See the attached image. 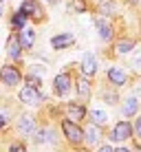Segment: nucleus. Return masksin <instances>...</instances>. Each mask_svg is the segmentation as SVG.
I'll list each match as a JSON object with an SVG mask.
<instances>
[{"label": "nucleus", "instance_id": "obj_1", "mask_svg": "<svg viewBox=\"0 0 141 152\" xmlns=\"http://www.w3.org/2000/svg\"><path fill=\"white\" fill-rule=\"evenodd\" d=\"M62 130H64V137L71 141V143H82L84 141V130L80 128L75 121H71V119H64L62 121Z\"/></svg>", "mask_w": 141, "mask_h": 152}, {"label": "nucleus", "instance_id": "obj_2", "mask_svg": "<svg viewBox=\"0 0 141 152\" xmlns=\"http://www.w3.org/2000/svg\"><path fill=\"white\" fill-rule=\"evenodd\" d=\"M0 77H2V82L7 86H15V84H20V80H22V75H20V71L15 66H2L0 69Z\"/></svg>", "mask_w": 141, "mask_h": 152}, {"label": "nucleus", "instance_id": "obj_3", "mask_svg": "<svg viewBox=\"0 0 141 152\" xmlns=\"http://www.w3.org/2000/svg\"><path fill=\"white\" fill-rule=\"evenodd\" d=\"M20 99H22L24 104L35 106V104L42 102V93H40L38 88H33V86H27V88H22V91H20Z\"/></svg>", "mask_w": 141, "mask_h": 152}, {"label": "nucleus", "instance_id": "obj_4", "mask_svg": "<svg viewBox=\"0 0 141 152\" xmlns=\"http://www.w3.org/2000/svg\"><path fill=\"white\" fill-rule=\"evenodd\" d=\"M130 137H132V126H130L128 121H119L117 126H115L110 139H115V141H126Z\"/></svg>", "mask_w": 141, "mask_h": 152}, {"label": "nucleus", "instance_id": "obj_5", "mask_svg": "<svg viewBox=\"0 0 141 152\" xmlns=\"http://www.w3.org/2000/svg\"><path fill=\"white\" fill-rule=\"evenodd\" d=\"M20 11L27 15V18H29V15H31V18H40V15H42V7H40L38 0H24L22 7H20Z\"/></svg>", "mask_w": 141, "mask_h": 152}, {"label": "nucleus", "instance_id": "obj_6", "mask_svg": "<svg viewBox=\"0 0 141 152\" xmlns=\"http://www.w3.org/2000/svg\"><path fill=\"white\" fill-rule=\"evenodd\" d=\"M55 93L57 95H66V93L71 91V75H66V73H60V75L55 77Z\"/></svg>", "mask_w": 141, "mask_h": 152}, {"label": "nucleus", "instance_id": "obj_7", "mask_svg": "<svg viewBox=\"0 0 141 152\" xmlns=\"http://www.w3.org/2000/svg\"><path fill=\"white\" fill-rule=\"evenodd\" d=\"M18 42L22 49H31L35 42V31L33 29H20V35H18Z\"/></svg>", "mask_w": 141, "mask_h": 152}, {"label": "nucleus", "instance_id": "obj_8", "mask_svg": "<svg viewBox=\"0 0 141 152\" xmlns=\"http://www.w3.org/2000/svg\"><path fill=\"white\" fill-rule=\"evenodd\" d=\"M82 71H84V75H95L97 71V60L93 53H86L84 60H82Z\"/></svg>", "mask_w": 141, "mask_h": 152}, {"label": "nucleus", "instance_id": "obj_9", "mask_svg": "<svg viewBox=\"0 0 141 152\" xmlns=\"http://www.w3.org/2000/svg\"><path fill=\"white\" fill-rule=\"evenodd\" d=\"M73 42H75V38H73L71 33H62V35H55V38L51 40V46H53V49H66Z\"/></svg>", "mask_w": 141, "mask_h": 152}, {"label": "nucleus", "instance_id": "obj_10", "mask_svg": "<svg viewBox=\"0 0 141 152\" xmlns=\"http://www.w3.org/2000/svg\"><path fill=\"white\" fill-rule=\"evenodd\" d=\"M66 113H69V119H71V121H80V119H84L86 108H84V106H80V104H69Z\"/></svg>", "mask_w": 141, "mask_h": 152}, {"label": "nucleus", "instance_id": "obj_11", "mask_svg": "<svg viewBox=\"0 0 141 152\" xmlns=\"http://www.w3.org/2000/svg\"><path fill=\"white\" fill-rule=\"evenodd\" d=\"M7 49H9V57L20 60V55H22V46H20V42H18V35H11V38H9Z\"/></svg>", "mask_w": 141, "mask_h": 152}, {"label": "nucleus", "instance_id": "obj_12", "mask_svg": "<svg viewBox=\"0 0 141 152\" xmlns=\"http://www.w3.org/2000/svg\"><path fill=\"white\" fill-rule=\"evenodd\" d=\"M18 130H20L22 134H33V132H35V121H33V117H20Z\"/></svg>", "mask_w": 141, "mask_h": 152}, {"label": "nucleus", "instance_id": "obj_13", "mask_svg": "<svg viewBox=\"0 0 141 152\" xmlns=\"http://www.w3.org/2000/svg\"><path fill=\"white\" fill-rule=\"evenodd\" d=\"M108 80H110V84H115V86H123V84H126V73L121 69H110L108 71Z\"/></svg>", "mask_w": 141, "mask_h": 152}, {"label": "nucleus", "instance_id": "obj_14", "mask_svg": "<svg viewBox=\"0 0 141 152\" xmlns=\"http://www.w3.org/2000/svg\"><path fill=\"white\" fill-rule=\"evenodd\" d=\"M84 139L88 141V143H97L99 139H102V132H99L97 126H88V128L84 130Z\"/></svg>", "mask_w": 141, "mask_h": 152}, {"label": "nucleus", "instance_id": "obj_15", "mask_svg": "<svg viewBox=\"0 0 141 152\" xmlns=\"http://www.w3.org/2000/svg\"><path fill=\"white\" fill-rule=\"evenodd\" d=\"M95 24H97V29H99V35H102V40H110V38H113V29H110V24H108L106 20L99 18Z\"/></svg>", "mask_w": 141, "mask_h": 152}, {"label": "nucleus", "instance_id": "obj_16", "mask_svg": "<svg viewBox=\"0 0 141 152\" xmlns=\"http://www.w3.org/2000/svg\"><path fill=\"white\" fill-rule=\"evenodd\" d=\"M137 108H139V102L134 97H128L126 102H123V117H132V115L137 113Z\"/></svg>", "mask_w": 141, "mask_h": 152}, {"label": "nucleus", "instance_id": "obj_17", "mask_svg": "<svg viewBox=\"0 0 141 152\" xmlns=\"http://www.w3.org/2000/svg\"><path fill=\"white\" fill-rule=\"evenodd\" d=\"M24 24H27V15H24L22 11H18V13L11 18V27H13V29H24Z\"/></svg>", "mask_w": 141, "mask_h": 152}, {"label": "nucleus", "instance_id": "obj_18", "mask_svg": "<svg viewBox=\"0 0 141 152\" xmlns=\"http://www.w3.org/2000/svg\"><path fill=\"white\" fill-rule=\"evenodd\" d=\"M91 119H93V124H95V126H104L108 121L106 113H102V110H91Z\"/></svg>", "mask_w": 141, "mask_h": 152}, {"label": "nucleus", "instance_id": "obj_19", "mask_svg": "<svg viewBox=\"0 0 141 152\" xmlns=\"http://www.w3.org/2000/svg\"><path fill=\"white\" fill-rule=\"evenodd\" d=\"M77 93H80L82 97H88V93H91V84H88V80H86V77L77 80Z\"/></svg>", "mask_w": 141, "mask_h": 152}, {"label": "nucleus", "instance_id": "obj_20", "mask_svg": "<svg viewBox=\"0 0 141 152\" xmlns=\"http://www.w3.org/2000/svg\"><path fill=\"white\" fill-rule=\"evenodd\" d=\"M46 141H53V132L51 130H40L35 134V143H46Z\"/></svg>", "mask_w": 141, "mask_h": 152}, {"label": "nucleus", "instance_id": "obj_21", "mask_svg": "<svg viewBox=\"0 0 141 152\" xmlns=\"http://www.w3.org/2000/svg\"><path fill=\"white\" fill-rule=\"evenodd\" d=\"M132 46H134L132 40H121V42H117V51H119V53H130V51H132Z\"/></svg>", "mask_w": 141, "mask_h": 152}, {"label": "nucleus", "instance_id": "obj_22", "mask_svg": "<svg viewBox=\"0 0 141 152\" xmlns=\"http://www.w3.org/2000/svg\"><path fill=\"white\" fill-rule=\"evenodd\" d=\"M71 7L75 9L77 13H84V11H86V2H84V0H73V2H71Z\"/></svg>", "mask_w": 141, "mask_h": 152}, {"label": "nucleus", "instance_id": "obj_23", "mask_svg": "<svg viewBox=\"0 0 141 152\" xmlns=\"http://www.w3.org/2000/svg\"><path fill=\"white\" fill-rule=\"evenodd\" d=\"M113 9H115V4L110 2V0H108V2H106V0H104V2H102V13H110Z\"/></svg>", "mask_w": 141, "mask_h": 152}, {"label": "nucleus", "instance_id": "obj_24", "mask_svg": "<svg viewBox=\"0 0 141 152\" xmlns=\"http://www.w3.org/2000/svg\"><path fill=\"white\" fill-rule=\"evenodd\" d=\"M27 82H29V86H33V88H38V86H40V80H38V77H33V75L27 77Z\"/></svg>", "mask_w": 141, "mask_h": 152}, {"label": "nucleus", "instance_id": "obj_25", "mask_svg": "<svg viewBox=\"0 0 141 152\" xmlns=\"http://www.w3.org/2000/svg\"><path fill=\"white\" fill-rule=\"evenodd\" d=\"M132 64H134V66H141V51H139V53H134V57H132Z\"/></svg>", "mask_w": 141, "mask_h": 152}, {"label": "nucleus", "instance_id": "obj_26", "mask_svg": "<svg viewBox=\"0 0 141 152\" xmlns=\"http://www.w3.org/2000/svg\"><path fill=\"white\" fill-rule=\"evenodd\" d=\"M9 152H27V150H24L22 145H18V143H15V145H11V150H9Z\"/></svg>", "mask_w": 141, "mask_h": 152}, {"label": "nucleus", "instance_id": "obj_27", "mask_svg": "<svg viewBox=\"0 0 141 152\" xmlns=\"http://www.w3.org/2000/svg\"><path fill=\"white\" fill-rule=\"evenodd\" d=\"M134 132H137L139 137H141V117L137 119V124H134Z\"/></svg>", "mask_w": 141, "mask_h": 152}, {"label": "nucleus", "instance_id": "obj_28", "mask_svg": "<svg viewBox=\"0 0 141 152\" xmlns=\"http://www.w3.org/2000/svg\"><path fill=\"white\" fill-rule=\"evenodd\" d=\"M99 152H115L110 145H102V148H99Z\"/></svg>", "mask_w": 141, "mask_h": 152}, {"label": "nucleus", "instance_id": "obj_29", "mask_svg": "<svg viewBox=\"0 0 141 152\" xmlns=\"http://www.w3.org/2000/svg\"><path fill=\"white\" fill-rule=\"evenodd\" d=\"M115 152H132V150H128V148H119V150H115Z\"/></svg>", "mask_w": 141, "mask_h": 152}, {"label": "nucleus", "instance_id": "obj_30", "mask_svg": "<svg viewBox=\"0 0 141 152\" xmlns=\"http://www.w3.org/2000/svg\"><path fill=\"white\" fill-rule=\"evenodd\" d=\"M2 126H4V117L0 115V128H2Z\"/></svg>", "mask_w": 141, "mask_h": 152}, {"label": "nucleus", "instance_id": "obj_31", "mask_svg": "<svg viewBox=\"0 0 141 152\" xmlns=\"http://www.w3.org/2000/svg\"><path fill=\"white\" fill-rule=\"evenodd\" d=\"M49 2H57V0H49Z\"/></svg>", "mask_w": 141, "mask_h": 152}, {"label": "nucleus", "instance_id": "obj_32", "mask_svg": "<svg viewBox=\"0 0 141 152\" xmlns=\"http://www.w3.org/2000/svg\"><path fill=\"white\" fill-rule=\"evenodd\" d=\"M0 13H2V11H0Z\"/></svg>", "mask_w": 141, "mask_h": 152}]
</instances>
